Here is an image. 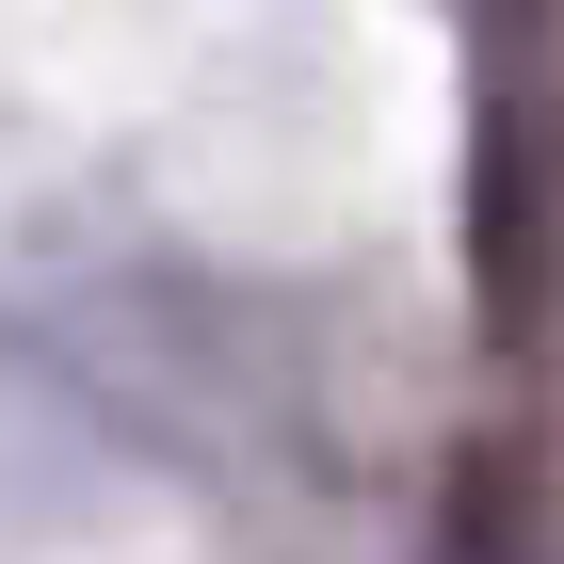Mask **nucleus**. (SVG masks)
<instances>
[{"label": "nucleus", "mask_w": 564, "mask_h": 564, "mask_svg": "<svg viewBox=\"0 0 564 564\" xmlns=\"http://www.w3.org/2000/svg\"><path fill=\"white\" fill-rule=\"evenodd\" d=\"M435 564H549V484H532L517 435H484L452 500H435Z\"/></svg>", "instance_id": "obj_2"}, {"label": "nucleus", "mask_w": 564, "mask_h": 564, "mask_svg": "<svg viewBox=\"0 0 564 564\" xmlns=\"http://www.w3.org/2000/svg\"><path fill=\"white\" fill-rule=\"evenodd\" d=\"M468 274H484V339H500V355H549L564 339V97H532L517 33H500V65H484Z\"/></svg>", "instance_id": "obj_1"}]
</instances>
